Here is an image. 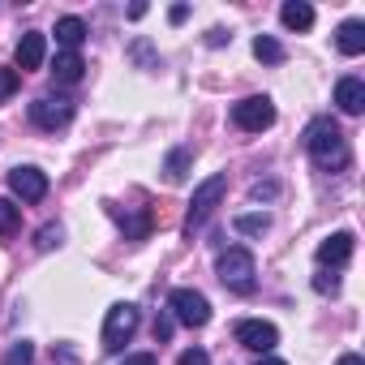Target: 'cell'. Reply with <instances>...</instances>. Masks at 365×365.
Here are the masks:
<instances>
[{
    "label": "cell",
    "mask_w": 365,
    "mask_h": 365,
    "mask_svg": "<svg viewBox=\"0 0 365 365\" xmlns=\"http://www.w3.org/2000/svg\"><path fill=\"white\" fill-rule=\"evenodd\" d=\"M275 194H279V185H275V180H267V185H262V180H258V185L250 190V198H258V202H271Z\"/></svg>",
    "instance_id": "cell-26"
},
{
    "label": "cell",
    "mask_w": 365,
    "mask_h": 365,
    "mask_svg": "<svg viewBox=\"0 0 365 365\" xmlns=\"http://www.w3.org/2000/svg\"><path fill=\"white\" fill-rule=\"evenodd\" d=\"M314 288L327 297V292H339V275H331V271H322L318 267V275H314Z\"/></svg>",
    "instance_id": "cell-23"
},
{
    "label": "cell",
    "mask_w": 365,
    "mask_h": 365,
    "mask_svg": "<svg viewBox=\"0 0 365 365\" xmlns=\"http://www.w3.org/2000/svg\"><path fill=\"white\" fill-rule=\"evenodd\" d=\"M232 335H237V344L241 348H250V352H271L275 344H279V331H275V322H262V318H241L237 327H232Z\"/></svg>",
    "instance_id": "cell-8"
},
{
    "label": "cell",
    "mask_w": 365,
    "mask_h": 365,
    "mask_svg": "<svg viewBox=\"0 0 365 365\" xmlns=\"http://www.w3.org/2000/svg\"><path fill=\"white\" fill-rule=\"evenodd\" d=\"M163 172H168V180H185V172H190V150H185V146L172 150L168 163H163Z\"/></svg>",
    "instance_id": "cell-19"
},
{
    "label": "cell",
    "mask_w": 365,
    "mask_h": 365,
    "mask_svg": "<svg viewBox=\"0 0 365 365\" xmlns=\"http://www.w3.org/2000/svg\"><path fill=\"white\" fill-rule=\"evenodd\" d=\"M228 194V172H215V176H207L202 185L194 190V198H190V215H185V232H198L211 215H215V207H220V198Z\"/></svg>",
    "instance_id": "cell-3"
},
{
    "label": "cell",
    "mask_w": 365,
    "mask_h": 365,
    "mask_svg": "<svg viewBox=\"0 0 365 365\" xmlns=\"http://www.w3.org/2000/svg\"><path fill=\"white\" fill-rule=\"evenodd\" d=\"M125 365H155V356H150V352H138V356H129Z\"/></svg>",
    "instance_id": "cell-29"
},
{
    "label": "cell",
    "mask_w": 365,
    "mask_h": 365,
    "mask_svg": "<svg viewBox=\"0 0 365 365\" xmlns=\"http://www.w3.org/2000/svg\"><path fill=\"white\" fill-rule=\"evenodd\" d=\"M82 69H86V65H82L78 52H61L52 73H56V82H82Z\"/></svg>",
    "instance_id": "cell-16"
},
{
    "label": "cell",
    "mask_w": 365,
    "mask_h": 365,
    "mask_svg": "<svg viewBox=\"0 0 365 365\" xmlns=\"http://www.w3.org/2000/svg\"><path fill=\"white\" fill-rule=\"evenodd\" d=\"M9 190L22 198V202H43L48 198V176L39 168H14L9 172Z\"/></svg>",
    "instance_id": "cell-9"
},
{
    "label": "cell",
    "mask_w": 365,
    "mask_h": 365,
    "mask_svg": "<svg viewBox=\"0 0 365 365\" xmlns=\"http://www.w3.org/2000/svg\"><path fill=\"white\" fill-rule=\"evenodd\" d=\"M138 322H142L138 305H129V301H116V305L108 309V322H103V348H108V352H120V348L133 339Z\"/></svg>",
    "instance_id": "cell-4"
},
{
    "label": "cell",
    "mask_w": 365,
    "mask_h": 365,
    "mask_svg": "<svg viewBox=\"0 0 365 365\" xmlns=\"http://www.w3.org/2000/svg\"><path fill=\"white\" fill-rule=\"evenodd\" d=\"M86 35H91V31H86L82 18H61V22H56V43H61L65 52H78V48L86 43Z\"/></svg>",
    "instance_id": "cell-13"
},
{
    "label": "cell",
    "mask_w": 365,
    "mask_h": 365,
    "mask_svg": "<svg viewBox=\"0 0 365 365\" xmlns=\"http://www.w3.org/2000/svg\"><path fill=\"white\" fill-rule=\"evenodd\" d=\"M305 150H309V159L322 168V172H339V168H348V138H344V129L331 120V116H318V120H309V129H305Z\"/></svg>",
    "instance_id": "cell-1"
},
{
    "label": "cell",
    "mask_w": 365,
    "mask_h": 365,
    "mask_svg": "<svg viewBox=\"0 0 365 365\" xmlns=\"http://www.w3.org/2000/svg\"><path fill=\"white\" fill-rule=\"evenodd\" d=\"M18 91V69H0V99H9Z\"/></svg>",
    "instance_id": "cell-25"
},
{
    "label": "cell",
    "mask_w": 365,
    "mask_h": 365,
    "mask_svg": "<svg viewBox=\"0 0 365 365\" xmlns=\"http://www.w3.org/2000/svg\"><path fill=\"white\" fill-rule=\"evenodd\" d=\"M176 365H211V356H207L202 348H185V352L176 356Z\"/></svg>",
    "instance_id": "cell-24"
},
{
    "label": "cell",
    "mask_w": 365,
    "mask_h": 365,
    "mask_svg": "<svg viewBox=\"0 0 365 365\" xmlns=\"http://www.w3.org/2000/svg\"><path fill=\"white\" fill-rule=\"evenodd\" d=\"M279 22H284L288 31H309V26H314V9L305 5V0H288V5L279 9Z\"/></svg>",
    "instance_id": "cell-15"
},
{
    "label": "cell",
    "mask_w": 365,
    "mask_h": 365,
    "mask_svg": "<svg viewBox=\"0 0 365 365\" xmlns=\"http://www.w3.org/2000/svg\"><path fill=\"white\" fill-rule=\"evenodd\" d=\"M61 237H65V228H61V224H48V228H39V241H35V245L48 254V250H56V245H61Z\"/></svg>",
    "instance_id": "cell-22"
},
{
    "label": "cell",
    "mask_w": 365,
    "mask_h": 365,
    "mask_svg": "<svg viewBox=\"0 0 365 365\" xmlns=\"http://www.w3.org/2000/svg\"><path fill=\"white\" fill-rule=\"evenodd\" d=\"M339 365H365V361H361L356 352H344V356H339Z\"/></svg>",
    "instance_id": "cell-30"
},
{
    "label": "cell",
    "mask_w": 365,
    "mask_h": 365,
    "mask_svg": "<svg viewBox=\"0 0 365 365\" xmlns=\"http://www.w3.org/2000/svg\"><path fill=\"white\" fill-rule=\"evenodd\" d=\"M43 56H48V39H43L39 31H26V35L18 39V48H14V65H18L22 73L39 69V65H43Z\"/></svg>",
    "instance_id": "cell-11"
},
{
    "label": "cell",
    "mask_w": 365,
    "mask_h": 365,
    "mask_svg": "<svg viewBox=\"0 0 365 365\" xmlns=\"http://www.w3.org/2000/svg\"><path fill=\"white\" fill-rule=\"evenodd\" d=\"M237 232H245V237H258V232H267L271 228V215H237V224H232Z\"/></svg>",
    "instance_id": "cell-20"
},
{
    "label": "cell",
    "mask_w": 365,
    "mask_h": 365,
    "mask_svg": "<svg viewBox=\"0 0 365 365\" xmlns=\"http://www.w3.org/2000/svg\"><path fill=\"white\" fill-rule=\"evenodd\" d=\"M159 339H172V318H155V344Z\"/></svg>",
    "instance_id": "cell-27"
},
{
    "label": "cell",
    "mask_w": 365,
    "mask_h": 365,
    "mask_svg": "<svg viewBox=\"0 0 365 365\" xmlns=\"http://www.w3.org/2000/svg\"><path fill=\"white\" fill-rule=\"evenodd\" d=\"M254 56H258L262 65H284V43L271 39V35H258V39H254Z\"/></svg>",
    "instance_id": "cell-17"
},
{
    "label": "cell",
    "mask_w": 365,
    "mask_h": 365,
    "mask_svg": "<svg viewBox=\"0 0 365 365\" xmlns=\"http://www.w3.org/2000/svg\"><path fill=\"white\" fill-rule=\"evenodd\" d=\"M18 224H22V207H14L9 198H0V241L14 237V232H18Z\"/></svg>",
    "instance_id": "cell-18"
},
{
    "label": "cell",
    "mask_w": 365,
    "mask_h": 365,
    "mask_svg": "<svg viewBox=\"0 0 365 365\" xmlns=\"http://www.w3.org/2000/svg\"><path fill=\"white\" fill-rule=\"evenodd\" d=\"M35 361V344H26V339H18L9 352H5V365H31Z\"/></svg>",
    "instance_id": "cell-21"
},
{
    "label": "cell",
    "mask_w": 365,
    "mask_h": 365,
    "mask_svg": "<svg viewBox=\"0 0 365 365\" xmlns=\"http://www.w3.org/2000/svg\"><path fill=\"white\" fill-rule=\"evenodd\" d=\"M215 275H220V284L228 288V292H254V254L250 250H241V245H232V250H224L220 258H215Z\"/></svg>",
    "instance_id": "cell-2"
},
{
    "label": "cell",
    "mask_w": 365,
    "mask_h": 365,
    "mask_svg": "<svg viewBox=\"0 0 365 365\" xmlns=\"http://www.w3.org/2000/svg\"><path fill=\"white\" fill-rule=\"evenodd\" d=\"M335 103H339V112L361 116L365 112V82L361 78H339L335 82Z\"/></svg>",
    "instance_id": "cell-12"
},
{
    "label": "cell",
    "mask_w": 365,
    "mask_h": 365,
    "mask_svg": "<svg viewBox=\"0 0 365 365\" xmlns=\"http://www.w3.org/2000/svg\"><path fill=\"white\" fill-rule=\"evenodd\" d=\"M258 365H284V361H275V356H262V361H258Z\"/></svg>",
    "instance_id": "cell-31"
},
{
    "label": "cell",
    "mask_w": 365,
    "mask_h": 365,
    "mask_svg": "<svg viewBox=\"0 0 365 365\" xmlns=\"http://www.w3.org/2000/svg\"><path fill=\"white\" fill-rule=\"evenodd\" d=\"M228 39H232V35H224V31H211V35H207V43H211V48H224Z\"/></svg>",
    "instance_id": "cell-28"
},
{
    "label": "cell",
    "mask_w": 365,
    "mask_h": 365,
    "mask_svg": "<svg viewBox=\"0 0 365 365\" xmlns=\"http://www.w3.org/2000/svg\"><path fill=\"white\" fill-rule=\"evenodd\" d=\"M352 245H356V237H352V232H331V237L318 245V267H322V271L344 267V262L352 258Z\"/></svg>",
    "instance_id": "cell-10"
},
{
    "label": "cell",
    "mask_w": 365,
    "mask_h": 365,
    "mask_svg": "<svg viewBox=\"0 0 365 365\" xmlns=\"http://www.w3.org/2000/svg\"><path fill=\"white\" fill-rule=\"evenodd\" d=\"M335 43H339V52H344V56H361V52H365V22H356V18H352V22H344V26H339V35H335Z\"/></svg>",
    "instance_id": "cell-14"
},
{
    "label": "cell",
    "mask_w": 365,
    "mask_h": 365,
    "mask_svg": "<svg viewBox=\"0 0 365 365\" xmlns=\"http://www.w3.org/2000/svg\"><path fill=\"white\" fill-rule=\"evenodd\" d=\"M69 120H73V103L61 99V95H39V99L31 103V125L43 129V133H56V129H65Z\"/></svg>",
    "instance_id": "cell-7"
},
{
    "label": "cell",
    "mask_w": 365,
    "mask_h": 365,
    "mask_svg": "<svg viewBox=\"0 0 365 365\" xmlns=\"http://www.w3.org/2000/svg\"><path fill=\"white\" fill-rule=\"evenodd\" d=\"M168 309H172L176 322H185V327H207L211 322V301L198 288H172Z\"/></svg>",
    "instance_id": "cell-5"
},
{
    "label": "cell",
    "mask_w": 365,
    "mask_h": 365,
    "mask_svg": "<svg viewBox=\"0 0 365 365\" xmlns=\"http://www.w3.org/2000/svg\"><path fill=\"white\" fill-rule=\"evenodd\" d=\"M232 125L245 129V133H262V129L275 125V103L267 95H250V99L232 103Z\"/></svg>",
    "instance_id": "cell-6"
}]
</instances>
